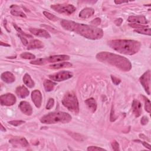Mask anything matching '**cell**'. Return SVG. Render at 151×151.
Listing matches in <instances>:
<instances>
[{
	"label": "cell",
	"mask_w": 151,
	"mask_h": 151,
	"mask_svg": "<svg viewBox=\"0 0 151 151\" xmlns=\"http://www.w3.org/2000/svg\"><path fill=\"white\" fill-rule=\"evenodd\" d=\"M116 119V116L114 115V109L112 107L111 110V114H110V121L111 122H114Z\"/></svg>",
	"instance_id": "ab89813d"
},
{
	"label": "cell",
	"mask_w": 151,
	"mask_h": 151,
	"mask_svg": "<svg viewBox=\"0 0 151 151\" xmlns=\"http://www.w3.org/2000/svg\"><path fill=\"white\" fill-rule=\"evenodd\" d=\"M123 22V19H122L121 18H117L116 19L115 21H114V24L117 25V26H120L122 23Z\"/></svg>",
	"instance_id": "60d3db41"
},
{
	"label": "cell",
	"mask_w": 151,
	"mask_h": 151,
	"mask_svg": "<svg viewBox=\"0 0 151 151\" xmlns=\"http://www.w3.org/2000/svg\"><path fill=\"white\" fill-rule=\"evenodd\" d=\"M54 100L52 98H50L49 99L48 102H47V106H46V109H51L53 106H54Z\"/></svg>",
	"instance_id": "d6a6232c"
},
{
	"label": "cell",
	"mask_w": 151,
	"mask_h": 151,
	"mask_svg": "<svg viewBox=\"0 0 151 151\" xmlns=\"http://www.w3.org/2000/svg\"><path fill=\"white\" fill-rule=\"evenodd\" d=\"M71 116L67 113L57 111L50 113L42 116L40 121L44 124H54L57 123H67L71 121Z\"/></svg>",
	"instance_id": "277c9868"
},
{
	"label": "cell",
	"mask_w": 151,
	"mask_h": 151,
	"mask_svg": "<svg viewBox=\"0 0 151 151\" xmlns=\"http://www.w3.org/2000/svg\"><path fill=\"white\" fill-rule=\"evenodd\" d=\"M31 98L33 103L37 108H40L42 103V95L38 90H34L31 93Z\"/></svg>",
	"instance_id": "8fae6325"
},
{
	"label": "cell",
	"mask_w": 151,
	"mask_h": 151,
	"mask_svg": "<svg viewBox=\"0 0 151 151\" xmlns=\"http://www.w3.org/2000/svg\"><path fill=\"white\" fill-rule=\"evenodd\" d=\"M19 108L21 111L25 114L27 116L31 115L32 113V109L30 104L25 101H22L19 104Z\"/></svg>",
	"instance_id": "7c38bea8"
},
{
	"label": "cell",
	"mask_w": 151,
	"mask_h": 151,
	"mask_svg": "<svg viewBox=\"0 0 151 151\" xmlns=\"http://www.w3.org/2000/svg\"><path fill=\"white\" fill-rule=\"evenodd\" d=\"M143 97L144 100H145V110L148 113H150V110H151L150 101V100L148 99H147L145 96H143Z\"/></svg>",
	"instance_id": "83f0119b"
},
{
	"label": "cell",
	"mask_w": 151,
	"mask_h": 151,
	"mask_svg": "<svg viewBox=\"0 0 151 151\" xmlns=\"http://www.w3.org/2000/svg\"><path fill=\"white\" fill-rule=\"evenodd\" d=\"M51 8L55 11L65 15H70L76 9V7L71 4H55L52 5Z\"/></svg>",
	"instance_id": "52a82bcc"
},
{
	"label": "cell",
	"mask_w": 151,
	"mask_h": 151,
	"mask_svg": "<svg viewBox=\"0 0 151 151\" xmlns=\"http://www.w3.org/2000/svg\"><path fill=\"white\" fill-rule=\"evenodd\" d=\"M61 25L65 29L77 33L88 39L98 40L103 36V30L93 25L80 24L65 19L61 21Z\"/></svg>",
	"instance_id": "6da1fadb"
},
{
	"label": "cell",
	"mask_w": 151,
	"mask_h": 151,
	"mask_svg": "<svg viewBox=\"0 0 151 151\" xmlns=\"http://www.w3.org/2000/svg\"><path fill=\"white\" fill-rule=\"evenodd\" d=\"M70 135L76 140H80V141H83L84 140V138L82 135L78 134V133H70Z\"/></svg>",
	"instance_id": "4dcf8cb0"
},
{
	"label": "cell",
	"mask_w": 151,
	"mask_h": 151,
	"mask_svg": "<svg viewBox=\"0 0 151 151\" xmlns=\"http://www.w3.org/2000/svg\"><path fill=\"white\" fill-rule=\"evenodd\" d=\"M72 66V64L69 62H62L60 63H57L52 65H50L49 67L54 69H59L63 68H68Z\"/></svg>",
	"instance_id": "603a6c76"
},
{
	"label": "cell",
	"mask_w": 151,
	"mask_h": 151,
	"mask_svg": "<svg viewBox=\"0 0 151 151\" xmlns=\"http://www.w3.org/2000/svg\"><path fill=\"white\" fill-rule=\"evenodd\" d=\"M1 80L6 83H12L15 81V77L14 75L9 71H5L2 73L1 76Z\"/></svg>",
	"instance_id": "2e32d148"
},
{
	"label": "cell",
	"mask_w": 151,
	"mask_h": 151,
	"mask_svg": "<svg viewBox=\"0 0 151 151\" xmlns=\"http://www.w3.org/2000/svg\"><path fill=\"white\" fill-rule=\"evenodd\" d=\"M11 144L15 146H21L22 147H27L29 146V143L27 142V140L24 138V137H21V138H15L11 139L9 141Z\"/></svg>",
	"instance_id": "e0dca14e"
},
{
	"label": "cell",
	"mask_w": 151,
	"mask_h": 151,
	"mask_svg": "<svg viewBox=\"0 0 151 151\" xmlns=\"http://www.w3.org/2000/svg\"><path fill=\"white\" fill-rule=\"evenodd\" d=\"M140 82L146 92L148 95L150 94V71L147 70L140 78Z\"/></svg>",
	"instance_id": "9c48e42d"
},
{
	"label": "cell",
	"mask_w": 151,
	"mask_h": 151,
	"mask_svg": "<svg viewBox=\"0 0 151 151\" xmlns=\"http://www.w3.org/2000/svg\"><path fill=\"white\" fill-rule=\"evenodd\" d=\"M28 90L24 86H21L16 88V94L20 98H25L29 95Z\"/></svg>",
	"instance_id": "ffe728a7"
},
{
	"label": "cell",
	"mask_w": 151,
	"mask_h": 151,
	"mask_svg": "<svg viewBox=\"0 0 151 151\" xmlns=\"http://www.w3.org/2000/svg\"><path fill=\"white\" fill-rule=\"evenodd\" d=\"M63 104L74 114L79 112V104L77 97L73 92H68L63 97L62 100Z\"/></svg>",
	"instance_id": "5b68a950"
},
{
	"label": "cell",
	"mask_w": 151,
	"mask_h": 151,
	"mask_svg": "<svg viewBox=\"0 0 151 151\" xmlns=\"http://www.w3.org/2000/svg\"><path fill=\"white\" fill-rule=\"evenodd\" d=\"M29 31L32 34H34L36 36H38V37H43L45 38H49L51 37L49 33L47 31H45V29H43L31 28H29Z\"/></svg>",
	"instance_id": "4fadbf2b"
},
{
	"label": "cell",
	"mask_w": 151,
	"mask_h": 151,
	"mask_svg": "<svg viewBox=\"0 0 151 151\" xmlns=\"http://www.w3.org/2000/svg\"><path fill=\"white\" fill-rule=\"evenodd\" d=\"M0 101L2 106H9L16 103V97L12 93H6L1 96Z\"/></svg>",
	"instance_id": "30bf717a"
},
{
	"label": "cell",
	"mask_w": 151,
	"mask_h": 151,
	"mask_svg": "<svg viewBox=\"0 0 151 151\" xmlns=\"http://www.w3.org/2000/svg\"><path fill=\"white\" fill-rule=\"evenodd\" d=\"M111 146H112V148L113 149V150L115 151H117V150H120L119 149V145L116 140L113 141V142L111 143Z\"/></svg>",
	"instance_id": "d590c367"
},
{
	"label": "cell",
	"mask_w": 151,
	"mask_h": 151,
	"mask_svg": "<svg viewBox=\"0 0 151 151\" xmlns=\"http://www.w3.org/2000/svg\"><path fill=\"white\" fill-rule=\"evenodd\" d=\"M114 2L116 4H120L124 3V2H127V1H114Z\"/></svg>",
	"instance_id": "7bdbcfd3"
},
{
	"label": "cell",
	"mask_w": 151,
	"mask_h": 151,
	"mask_svg": "<svg viewBox=\"0 0 151 151\" xmlns=\"http://www.w3.org/2000/svg\"><path fill=\"white\" fill-rule=\"evenodd\" d=\"M23 81H24V84L27 86H28L29 88H32L33 87H34L35 83H34V81L32 80L31 76L27 73L25 74V75L24 76Z\"/></svg>",
	"instance_id": "cb8c5ba5"
},
{
	"label": "cell",
	"mask_w": 151,
	"mask_h": 151,
	"mask_svg": "<svg viewBox=\"0 0 151 151\" xmlns=\"http://www.w3.org/2000/svg\"><path fill=\"white\" fill-rule=\"evenodd\" d=\"M18 36L20 38V39H21V40L22 44H23L24 45H28V41L27 40V39L25 38V37H24V36H22V35H20V34H18Z\"/></svg>",
	"instance_id": "8d00e7d4"
},
{
	"label": "cell",
	"mask_w": 151,
	"mask_h": 151,
	"mask_svg": "<svg viewBox=\"0 0 151 151\" xmlns=\"http://www.w3.org/2000/svg\"><path fill=\"white\" fill-rule=\"evenodd\" d=\"M96 58L101 62L116 67L123 71H129L132 68L130 61L126 57L109 52H100L96 55Z\"/></svg>",
	"instance_id": "7a4b0ae2"
},
{
	"label": "cell",
	"mask_w": 151,
	"mask_h": 151,
	"mask_svg": "<svg viewBox=\"0 0 151 151\" xmlns=\"http://www.w3.org/2000/svg\"><path fill=\"white\" fill-rule=\"evenodd\" d=\"M20 57L25 59H34L35 58V55L29 52H23L20 55Z\"/></svg>",
	"instance_id": "f1b7e54d"
},
{
	"label": "cell",
	"mask_w": 151,
	"mask_h": 151,
	"mask_svg": "<svg viewBox=\"0 0 151 151\" xmlns=\"http://www.w3.org/2000/svg\"><path fill=\"white\" fill-rule=\"evenodd\" d=\"M43 14L44 15H45V17L46 18H47L48 19L51 20V21H56L58 19V18L56 16H55L53 14H51V13H50L49 12H47V11H44L43 12Z\"/></svg>",
	"instance_id": "4316f807"
},
{
	"label": "cell",
	"mask_w": 151,
	"mask_h": 151,
	"mask_svg": "<svg viewBox=\"0 0 151 151\" xmlns=\"http://www.w3.org/2000/svg\"><path fill=\"white\" fill-rule=\"evenodd\" d=\"M87 150L88 151H95V150H106L105 149H104L103 148H101L97 146H89L87 148Z\"/></svg>",
	"instance_id": "e575fe53"
},
{
	"label": "cell",
	"mask_w": 151,
	"mask_h": 151,
	"mask_svg": "<svg viewBox=\"0 0 151 151\" xmlns=\"http://www.w3.org/2000/svg\"><path fill=\"white\" fill-rule=\"evenodd\" d=\"M132 107L133 112L135 115V116L136 117L140 116L142 112V105L141 103L139 101L134 99L132 103Z\"/></svg>",
	"instance_id": "9a60e30c"
},
{
	"label": "cell",
	"mask_w": 151,
	"mask_h": 151,
	"mask_svg": "<svg viewBox=\"0 0 151 151\" xmlns=\"http://www.w3.org/2000/svg\"><path fill=\"white\" fill-rule=\"evenodd\" d=\"M70 59V57L67 55H55L50 56L47 58H38L36 60L30 62L31 64L34 65H43L48 63H55L58 61H67Z\"/></svg>",
	"instance_id": "8992f818"
},
{
	"label": "cell",
	"mask_w": 151,
	"mask_h": 151,
	"mask_svg": "<svg viewBox=\"0 0 151 151\" xmlns=\"http://www.w3.org/2000/svg\"><path fill=\"white\" fill-rule=\"evenodd\" d=\"M85 103L91 111L94 112L97 109V103L93 98H90L85 100Z\"/></svg>",
	"instance_id": "44dd1931"
},
{
	"label": "cell",
	"mask_w": 151,
	"mask_h": 151,
	"mask_svg": "<svg viewBox=\"0 0 151 151\" xmlns=\"http://www.w3.org/2000/svg\"><path fill=\"white\" fill-rule=\"evenodd\" d=\"M100 23H101V19L99 18H96L90 22V24H91L93 26H94V27L100 25Z\"/></svg>",
	"instance_id": "836d02e7"
},
{
	"label": "cell",
	"mask_w": 151,
	"mask_h": 151,
	"mask_svg": "<svg viewBox=\"0 0 151 151\" xmlns=\"http://www.w3.org/2000/svg\"><path fill=\"white\" fill-rule=\"evenodd\" d=\"M44 87L46 91H51L53 90L56 83L50 80H45L44 81Z\"/></svg>",
	"instance_id": "d4e9b609"
},
{
	"label": "cell",
	"mask_w": 151,
	"mask_h": 151,
	"mask_svg": "<svg viewBox=\"0 0 151 151\" xmlns=\"http://www.w3.org/2000/svg\"><path fill=\"white\" fill-rule=\"evenodd\" d=\"M13 26L14 27V28H15V29L19 33V34H20V35H22V36H24V37H31V35H28V34H25L24 31H22V29L19 28V27H18L15 24H13Z\"/></svg>",
	"instance_id": "f546056e"
},
{
	"label": "cell",
	"mask_w": 151,
	"mask_h": 151,
	"mask_svg": "<svg viewBox=\"0 0 151 151\" xmlns=\"http://www.w3.org/2000/svg\"><path fill=\"white\" fill-rule=\"evenodd\" d=\"M111 80L113 81V83L115 85H118L121 82V80L119 78H117V77H114L113 76H111Z\"/></svg>",
	"instance_id": "74e56055"
},
{
	"label": "cell",
	"mask_w": 151,
	"mask_h": 151,
	"mask_svg": "<svg viewBox=\"0 0 151 151\" xmlns=\"http://www.w3.org/2000/svg\"><path fill=\"white\" fill-rule=\"evenodd\" d=\"M25 123L24 121L23 120H12V121H10V122H8V123L11 124V125H13V126H18L22 123Z\"/></svg>",
	"instance_id": "1f68e13d"
},
{
	"label": "cell",
	"mask_w": 151,
	"mask_h": 151,
	"mask_svg": "<svg viewBox=\"0 0 151 151\" xmlns=\"http://www.w3.org/2000/svg\"><path fill=\"white\" fill-rule=\"evenodd\" d=\"M142 143L143 145L145 147L147 148L149 150H150V149H151V148H150V145L149 144H148L147 143H146V142H142Z\"/></svg>",
	"instance_id": "b9f144b4"
},
{
	"label": "cell",
	"mask_w": 151,
	"mask_h": 151,
	"mask_svg": "<svg viewBox=\"0 0 151 151\" xmlns=\"http://www.w3.org/2000/svg\"><path fill=\"white\" fill-rule=\"evenodd\" d=\"M73 73L68 71H61L49 76L51 80L55 81H61L68 80L73 77Z\"/></svg>",
	"instance_id": "ba28073f"
},
{
	"label": "cell",
	"mask_w": 151,
	"mask_h": 151,
	"mask_svg": "<svg viewBox=\"0 0 151 151\" xmlns=\"http://www.w3.org/2000/svg\"><path fill=\"white\" fill-rule=\"evenodd\" d=\"M127 21L130 22H132L133 24H137L141 25H145L147 24V21L146 18L143 15H137V16H130Z\"/></svg>",
	"instance_id": "5bb4252c"
},
{
	"label": "cell",
	"mask_w": 151,
	"mask_h": 151,
	"mask_svg": "<svg viewBox=\"0 0 151 151\" xmlns=\"http://www.w3.org/2000/svg\"><path fill=\"white\" fill-rule=\"evenodd\" d=\"M94 13V10L91 8H85L79 13V17L83 19L90 18Z\"/></svg>",
	"instance_id": "ac0fdd59"
},
{
	"label": "cell",
	"mask_w": 151,
	"mask_h": 151,
	"mask_svg": "<svg viewBox=\"0 0 151 151\" xmlns=\"http://www.w3.org/2000/svg\"><path fill=\"white\" fill-rule=\"evenodd\" d=\"M140 122H141V124H142L145 125V124H146L148 123L149 119H148V118H147V117L143 116V117H142V118L141 119Z\"/></svg>",
	"instance_id": "f35d334b"
},
{
	"label": "cell",
	"mask_w": 151,
	"mask_h": 151,
	"mask_svg": "<svg viewBox=\"0 0 151 151\" xmlns=\"http://www.w3.org/2000/svg\"><path fill=\"white\" fill-rule=\"evenodd\" d=\"M44 47V44L38 40H33L28 42L27 45L28 50H32L36 48H41Z\"/></svg>",
	"instance_id": "d6986e66"
},
{
	"label": "cell",
	"mask_w": 151,
	"mask_h": 151,
	"mask_svg": "<svg viewBox=\"0 0 151 151\" xmlns=\"http://www.w3.org/2000/svg\"><path fill=\"white\" fill-rule=\"evenodd\" d=\"M1 130L2 132H5V131H6V129H5V127H4V126H2V124H1Z\"/></svg>",
	"instance_id": "ee69618b"
},
{
	"label": "cell",
	"mask_w": 151,
	"mask_h": 151,
	"mask_svg": "<svg viewBox=\"0 0 151 151\" xmlns=\"http://www.w3.org/2000/svg\"><path fill=\"white\" fill-rule=\"evenodd\" d=\"M13 7H14V8H12L11 11V14L13 15H15V16H18V17H23V18H26V15L25 14L22 12L19 9H17V8H15V5H13L12 6Z\"/></svg>",
	"instance_id": "484cf974"
},
{
	"label": "cell",
	"mask_w": 151,
	"mask_h": 151,
	"mask_svg": "<svg viewBox=\"0 0 151 151\" xmlns=\"http://www.w3.org/2000/svg\"><path fill=\"white\" fill-rule=\"evenodd\" d=\"M111 48L125 55H133L137 53L141 47L140 43L131 40H114L108 42Z\"/></svg>",
	"instance_id": "3957f363"
},
{
	"label": "cell",
	"mask_w": 151,
	"mask_h": 151,
	"mask_svg": "<svg viewBox=\"0 0 151 151\" xmlns=\"http://www.w3.org/2000/svg\"><path fill=\"white\" fill-rule=\"evenodd\" d=\"M134 31L138 32L139 34H143L148 35H150V34H151L150 28L149 27H148V26L145 25H143V26H142L140 27L134 28Z\"/></svg>",
	"instance_id": "7402d4cb"
},
{
	"label": "cell",
	"mask_w": 151,
	"mask_h": 151,
	"mask_svg": "<svg viewBox=\"0 0 151 151\" xmlns=\"http://www.w3.org/2000/svg\"><path fill=\"white\" fill-rule=\"evenodd\" d=\"M1 45H3V46H6V47H9L10 46L9 44H4L2 42H1Z\"/></svg>",
	"instance_id": "f6af8a7d"
}]
</instances>
